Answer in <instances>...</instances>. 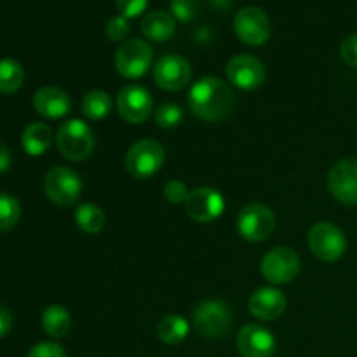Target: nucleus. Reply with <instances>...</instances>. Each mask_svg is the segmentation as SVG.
<instances>
[{
	"label": "nucleus",
	"instance_id": "obj_6",
	"mask_svg": "<svg viewBox=\"0 0 357 357\" xmlns=\"http://www.w3.org/2000/svg\"><path fill=\"white\" fill-rule=\"evenodd\" d=\"M84 183L79 174L70 167L56 166L49 169L44 180V192L56 206H73L80 199Z\"/></svg>",
	"mask_w": 357,
	"mask_h": 357
},
{
	"label": "nucleus",
	"instance_id": "obj_20",
	"mask_svg": "<svg viewBox=\"0 0 357 357\" xmlns=\"http://www.w3.org/2000/svg\"><path fill=\"white\" fill-rule=\"evenodd\" d=\"M52 143V131L44 122H31L23 132L21 145L23 150L31 157L44 155Z\"/></svg>",
	"mask_w": 357,
	"mask_h": 357
},
{
	"label": "nucleus",
	"instance_id": "obj_26",
	"mask_svg": "<svg viewBox=\"0 0 357 357\" xmlns=\"http://www.w3.org/2000/svg\"><path fill=\"white\" fill-rule=\"evenodd\" d=\"M21 216V206L16 197L0 192V232L10 230Z\"/></svg>",
	"mask_w": 357,
	"mask_h": 357
},
{
	"label": "nucleus",
	"instance_id": "obj_3",
	"mask_svg": "<svg viewBox=\"0 0 357 357\" xmlns=\"http://www.w3.org/2000/svg\"><path fill=\"white\" fill-rule=\"evenodd\" d=\"M192 319H194V328L199 337L215 340V338L229 333L230 324H232V314L225 302L206 300L195 307L192 312Z\"/></svg>",
	"mask_w": 357,
	"mask_h": 357
},
{
	"label": "nucleus",
	"instance_id": "obj_32",
	"mask_svg": "<svg viewBox=\"0 0 357 357\" xmlns=\"http://www.w3.org/2000/svg\"><path fill=\"white\" fill-rule=\"evenodd\" d=\"M188 194H190V192H188L187 185L180 180H171L169 183L164 187V197H166L169 202H173V204L187 201Z\"/></svg>",
	"mask_w": 357,
	"mask_h": 357
},
{
	"label": "nucleus",
	"instance_id": "obj_28",
	"mask_svg": "<svg viewBox=\"0 0 357 357\" xmlns=\"http://www.w3.org/2000/svg\"><path fill=\"white\" fill-rule=\"evenodd\" d=\"M173 17L180 23H190L201 10V0H171Z\"/></svg>",
	"mask_w": 357,
	"mask_h": 357
},
{
	"label": "nucleus",
	"instance_id": "obj_1",
	"mask_svg": "<svg viewBox=\"0 0 357 357\" xmlns=\"http://www.w3.org/2000/svg\"><path fill=\"white\" fill-rule=\"evenodd\" d=\"M236 105L234 91L218 77H202L188 93V107L206 122H220L229 117Z\"/></svg>",
	"mask_w": 357,
	"mask_h": 357
},
{
	"label": "nucleus",
	"instance_id": "obj_16",
	"mask_svg": "<svg viewBox=\"0 0 357 357\" xmlns=\"http://www.w3.org/2000/svg\"><path fill=\"white\" fill-rule=\"evenodd\" d=\"M227 77L239 89H257V87H260L265 82V66L255 56H234L229 61V65H227Z\"/></svg>",
	"mask_w": 357,
	"mask_h": 357
},
{
	"label": "nucleus",
	"instance_id": "obj_34",
	"mask_svg": "<svg viewBox=\"0 0 357 357\" xmlns=\"http://www.w3.org/2000/svg\"><path fill=\"white\" fill-rule=\"evenodd\" d=\"M10 328H13V316H10V312L7 310V307H3L2 303H0V338L6 337L10 331Z\"/></svg>",
	"mask_w": 357,
	"mask_h": 357
},
{
	"label": "nucleus",
	"instance_id": "obj_2",
	"mask_svg": "<svg viewBox=\"0 0 357 357\" xmlns=\"http://www.w3.org/2000/svg\"><path fill=\"white\" fill-rule=\"evenodd\" d=\"M94 132L80 119H72L59 126L56 132V145L63 157L73 162L86 160L94 150Z\"/></svg>",
	"mask_w": 357,
	"mask_h": 357
},
{
	"label": "nucleus",
	"instance_id": "obj_5",
	"mask_svg": "<svg viewBox=\"0 0 357 357\" xmlns=\"http://www.w3.org/2000/svg\"><path fill=\"white\" fill-rule=\"evenodd\" d=\"M310 251L316 258L326 264L340 260L347 250V239L345 234L337 225L328 222H319L309 230L307 236Z\"/></svg>",
	"mask_w": 357,
	"mask_h": 357
},
{
	"label": "nucleus",
	"instance_id": "obj_13",
	"mask_svg": "<svg viewBox=\"0 0 357 357\" xmlns=\"http://www.w3.org/2000/svg\"><path fill=\"white\" fill-rule=\"evenodd\" d=\"M192 66L183 56L167 54L153 66V80L164 91H180L190 82Z\"/></svg>",
	"mask_w": 357,
	"mask_h": 357
},
{
	"label": "nucleus",
	"instance_id": "obj_30",
	"mask_svg": "<svg viewBox=\"0 0 357 357\" xmlns=\"http://www.w3.org/2000/svg\"><path fill=\"white\" fill-rule=\"evenodd\" d=\"M115 6H117L121 16L131 20V17H138L145 13L149 0H115Z\"/></svg>",
	"mask_w": 357,
	"mask_h": 357
},
{
	"label": "nucleus",
	"instance_id": "obj_8",
	"mask_svg": "<svg viewBox=\"0 0 357 357\" xmlns=\"http://www.w3.org/2000/svg\"><path fill=\"white\" fill-rule=\"evenodd\" d=\"M153 51L149 42L131 38L122 42L115 52V68L126 79H139L152 65Z\"/></svg>",
	"mask_w": 357,
	"mask_h": 357
},
{
	"label": "nucleus",
	"instance_id": "obj_9",
	"mask_svg": "<svg viewBox=\"0 0 357 357\" xmlns=\"http://www.w3.org/2000/svg\"><path fill=\"white\" fill-rule=\"evenodd\" d=\"M260 271L272 284H289L300 274V258L289 248H274L261 258Z\"/></svg>",
	"mask_w": 357,
	"mask_h": 357
},
{
	"label": "nucleus",
	"instance_id": "obj_10",
	"mask_svg": "<svg viewBox=\"0 0 357 357\" xmlns=\"http://www.w3.org/2000/svg\"><path fill=\"white\" fill-rule=\"evenodd\" d=\"M275 229V216L271 208L264 204H248L237 216V230L243 239L250 243H261L272 236Z\"/></svg>",
	"mask_w": 357,
	"mask_h": 357
},
{
	"label": "nucleus",
	"instance_id": "obj_24",
	"mask_svg": "<svg viewBox=\"0 0 357 357\" xmlns=\"http://www.w3.org/2000/svg\"><path fill=\"white\" fill-rule=\"evenodd\" d=\"M112 110V98L107 91L94 89L84 96L82 114L89 121H101L107 117Z\"/></svg>",
	"mask_w": 357,
	"mask_h": 357
},
{
	"label": "nucleus",
	"instance_id": "obj_25",
	"mask_svg": "<svg viewBox=\"0 0 357 357\" xmlns=\"http://www.w3.org/2000/svg\"><path fill=\"white\" fill-rule=\"evenodd\" d=\"M24 70L16 59H0V93L13 94L23 86Z\"/></svg>",
	"mask_w": 357,
	"mask_h": 357
},
{
	"label": "nucleus",
	"instance_id": "obj_23",
	"mask_svg": "<svg viewBox=\"0 0 357 357\" xmlns=\"http://www.w3.org/2000/svg\"><path fill=\"white\" fill-rule=\"evenodd\" d=\"M75 223L82 232L98 234L105 229L107 216L100 206L93 202H84L75 209Z\"/></svg>",
	"mask_w": 357,
	"mask_h": 357
},
{
	"label": "nucleus",
	"instance_id": "obj_19",
	"mask_svg": "<svg viewBox=\"0 0 357 357\" xmlns=\"http://www.w3.org/2000/svg\"><path fill=\"white\" fill-rule=\"evenodd\" d=\"M142 31L149 40L166 42L176 31V20L164 10H152L142 20Z\"/></svg>",
	"mask_w": 357,
	"mask_h": 357
},
{
	"label": "nucleus",
	"instance_id": "obj_4",
	"mask_svg": "<svg viewBox=\"0 0 357 357\" xmlns=\"http://www.w3.org/2000/svg\"><path fill=\"white\" fill-rule=\"evenodd\" d=\"M164 159H166V149L159 142L150 138L139 139L128 150L126 167L131 176L146 180L162 167Z\"/></svg>",
	"mask_w": 357,
	"mask_h": 357
},
{
	"label": "nucleus",
	"instance_id": "obj_22",
	"mask_svg": "<svg viewBox=\"0 0 357 357\" xmlns=\"http://www.w3.org/2000/svg\"><path fill=\"white\" fill-rule=\"evenodd\" d=\"M188 331H190L188 321L176 314L162 317L157 324V335H159L160 342H164L166 345H180L188 337Z\"/></svg>",
	"mask_w": 357,
	"mask_h": 357
},
{
	"label": "nucleus",
	"instance_id": "obj_12",
	"mask_svg": "<svg viewBox=\"0 0 357 357\" xmlns=\"http://www.w3.org/2000/svg\"><path fill=\"white\" fill-rule=\"evenodd\" d=\"M119 115L129 124H142L152 115L153 100L152 94L142 86H126L117 96Z\"/></svg>",
	"mask_w": 357,
	"mask_h": 357
},
{
	"label": "nucleus",
	"instance_id": "obj_21",
	"mask_svg": "<svg viewBox=\"0 0 357 357\" xmlns=\"http://www.w3.org/2000/svg\"><path fill=\"white\" fill-rule=\"evenodd\" d=\"M42 328L52 338H65L72 328V316L61 305H49L42 312Z\"/></svg>",
	"mask_w": 357,
	"mask_h": 357
},
{
	"label": "nucleus",
	"instance_id": "obj_35",
	"mask_svg": "<svg viewBox=\"0 0 357 357\" xmlns=\"http://www.w3.org/2000/svg\"><path fill=\"white\" fill-rule=\"evenodd\" d=\"M10 167V152L2 142H0V173H6Z\"/></svg>",
	"mask_w": 357,
	"mask_h": 357
},
{
	"label": "nucleus",
	"instance_id": "obj_17",
	"mask_svg": "<svg viewBox=\"0 0 357 357\" xmlns=\"http://www.w3.org/2000/svg\"><path fill=\"white\" fill-rule=\"evenodd\" d=\"M286 296L278 288H260L250 296L248 309L257 319L275 321L284 314Z\"/></svg>",
	"mask_w": 357,
	"mask_h": 357
},
{
	"label": "nucleus",
	"instance_id": "obj_15",
	"mask_svg": "<svg viewBox=\"0 0 357 357\" xmlns=\"http://www.w3.org/2000/svg\"><path fill=\"white\" fill-rule=\"evenodd\" d=\"M237 351L243 357H274L278 342L267 328L260 324H246L237 335Z\"/></svg>",
	"mask_w": 357,
	"mask_h": 357
},
{
	"label": "nucleus",
	"instance_id": "obj_14",
	"mask_svg": "<svg viewBox=\"0 0 357 357\" xmlns=\"http://www.w3.org/2000/svg\"><path fill=\"white\" fill-rule=\"evenodd\" d=\"M328 190L338 202L357 204V159L338 160L328 174Z\"/></svg>",
	"mask_w": 357,
	"mask_h": 357
},
{
	"label": "nucleus",
	"instance_id": "obj_27",
	"mask_svg": "<svg viewBox=\"0 0 357 357\" xmlns=\"http://www.w3.org/2000/svg\"><path fill=\"white\" fill-rule=\"evenodd\" d=\"M153 121L162 129L178 128L181 124V121H183V110L176 103H164L155 110Z\"/></svg>",
	"mask_w": 357,
	"mask_h": 357
},
{
	"label": "nucleus",
	"instance_id": "obj_11",
	"mask_svg": "<svg viewBox=\"0 0 357 357\" xmlns=\"http://www.w3.org/2000/svg\"><path fill=\"white\" fill-rule=\"evenodd\" d=\"M185 211L188 218L197 223H211L225 211V199L218 190L209 187H199L188 194L185 201Z\"/></svg>",
	"mask_w": 357,
	"mask_h": 357
},
{
	"label": "nucleus",
	"instance_id": "obj_18",
	"mask_svg": "<svg viewBox=\"0 0 357 357\" xmlns=\"http://www.w3.org/2000/svg\"><path fill=\"white\" fill-rule=\"evenodd\" d=\"M33 108L45 119H61L72 110V100L68 93L54 86L42 87L33 96Z\"/></svg>",
	"mask_w": 357,
	"mask_h": 357
},
{
	"label": "nucleus",
	"instance_id": "obj_31",
	"mask_svg": "<svg viewBox=\"0 0 357 357\" xmlns=\"http://www.w3.org/2000/svg\"><path fill=\"white\" fill-rule=\"evenodd\" d=\"M26 357H66L65 349L56 342H40L33 345Z\"/></svg>",
	"mask_w": 357,
	"mask_h": 357
},
{
	"label": "nucleus",
	"instance_id": "obj_29",
	"mask_svg": "<svg viewBox=\"0 0 357 357\" xmlns=\"http://www.w3.org/2000/svg\"><path fill=\"white\" fill-rule=\"evenodd\" d=\"M129 30H131V24H129V20L124 16H115L112 17L110 21L105 26V33L110 38L112 42H121L124 40L129 35Z\"/></svg>",
	"mask_w": 357,
	"mask_h": 357
},
{
	"label": "nucleus",
	"instance_id": "obj_33",
	"mask_svg": "<svg viewBox=\"0 0 357 357\" xmlns=\"http://www.w3.org/2000/svg\"><path fill=\"white\" fill-rule=\"evenodd\" d=\"M342 59L352 68H357V33L347 35L340 45Z\"/></svg>",
	"mask_w": 357,
	"mask_h": 357
},
{
	"label": "nucleus",
	"instance_id": "obj_7",
	"mask_svg": "<svg viewBox=\"0 0 357 357\" xmlns=\"http://www.w3.org/2000/svg\"><path fill=\"white\" fill-rule=\"evenodd\" d=\"M234 31L243 44L258 45L267 44L272 35V23L267 13L257 6H248L237 10L234 17Z\"/></svg>",
	"mask_w": 357,
	"mask_h": 357
}]
</instances>
